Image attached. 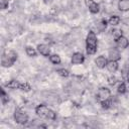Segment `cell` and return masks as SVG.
I'll return each instance as SVG.
<instances>
[{"label": "cell", "instance_id": "6da1fadb", "mask_svg": "<svg viewBox=\"0 0 129 129\" xmlns=\"http://www.w3.org/2000/svg\"><path fill=\"white\" fill-rule=\"evenodd\" d=\"M98 49V38L96 32L90 30L86 37V51L88 54H95Z\"/></svg>", "mask_w": 129, "mask_h": 129}, {"label": "cell", "instance_id": "7a4b0ae2", "mask_svg": "<svg viewBox=\"0 0 129 129\" xmlns=\"http://www.w3.org/2000/svg\"><path fill=\"white\" fill-rule=\"evenodd\" d=\"M17 53L14 50H6L1 56V66L3 68H10L17 60Z\"/></svg>", "mask_w": 129, "mask_h": 129}, {"label": "cell", "instance_id": "3957f363", "mask_svg": "<svg viewBox=\"0 0 129 129\" xmlns=\"http://www.w3.org/2000/svg\"><path fill=\"white\" fill-rule=\"evenodd\" d=\"M110 98H111V91H110V89H108L106 87H101L96 93V100L99 103L106 101Z\"/></svg>", "mask_w": 129, "mask_h": 129}, {"label": "cell", "instance_id": "277c9868", "mask_svg": "<svg viewBox=\"0 0 129 129\" xmlns=\"http://www.w3.org/2000/svg\"><path fill=\"white\" fill-rule=\"evenodd\" d=\"M14 120L19 125H25L28 122L29 118H28V115L26 113H24L23 111L18 109L14 112Z\"/></svg>", "mask_w": 129, "mask_h": 129}, {"label": "cell", "instance_id": "5b68a950", "mask_svg": "<svg viewBox=\"0 0 129 129\" xmlns=\"http://www.w3.org/2000/svg\"><path fill=\"white\" fill-rule=\"evenodd\" d=\"M85 4H86V6L88 7V9L91 13H93V14L99 13L100 6L96 1H94V0H85Z\"/></svg>", "mask_w": 129, "mask_h": 129}, {"label": "cell", "instance_id": "8992f818", "mask_svg": "<svg viewBox=\"0 0 129 129\" xmlns=\"http://www.w3.org/2000/svg\"><path fill=\"white\" fill-rule=\"evenodd\" d=\"M71 61L73 64H82L85 61V55L80 51H76L73 53Z\"/></svg>", "mask_w": 129, "mask_h": 129}, {"label": "cell", "instance_id": "52a82bcc", "mask_svg": "<svg viewBox=\"0 0 129 129\" xmlns=\"http://www.w3.org/2000/svg\"><path fill=\"white\" fill-rule=\"evenodd\" d=\"M47 111H48V108L45 104H39L35 107V114L40 118H45Z\"/></svg>", "mask_w": 129, "mask_h": 129}, {"label": "cell", "instance_id": "ba28073f", "mask_svg": "<svg viewBox=\"0 0 129 129\" xmlns=\"http://www.w3.org/2000/svg\"><path fill=\"white\" fill-rule=\"evenodd\" d=\"M37 51L39 54H41L42 56H49L50 55V48L48 45L44 44V43H41V44H38L37 47H36Z\"/></svg>", "mask_w": 129, "mask_h": 129}, {"label": "cell", "instance_id": "9c48e42d", "mask_svg": "<svg viewBox=\"0 0 129 129\" xmlns=\"http://www.w3.org/2000/svg\"><path fill=\"white\" fill-rule=\"evenodd\" d=\"M115 42H116L117 47L118 48H121V49H125V48H127L129 46V40L124 35H122L121 37H119Z\"/></svg>", "mask_w": 129, "mask_h": 129}, {"label": "cell", "instance_id": "30bf717a", "mask_svg": "<svg viewBox=\"0 0 129 129\" xmlns=\"http://www.w3.org/2000/svg\"><path fill=\"white\" fill-rule=\"evenodd\" d=\"M108 58H109V60H116V61H118L121 58V54H120L118 49L111 48L108 51Z\"/></svg>", "mask_w": 129, "mask_h": 129}, {"label": "cell", "instance_id": "8fae6325", "mask_svg": "<svg viewBox=\"0 0 129 129\" xmlns=\"http://www.w3.org/2000/svg\"><path fill=\"white\" fill-rule=\"evenodd\" d=\"M95 63L99 69H104L108 63V59L104 55H99L95 58Z\"/></svg>", "mask_w": 129, "mask_h": 129}, {"label": "cell", "instance_id": "7c38bea8", "mask_svg": "<svg viewBox=\"0 0 129 129\" xmlns=\"http://www.w3.org/2000/svg\"><path fill=\"white\" fill-rule=\"evenodd\" d=\"M106 68H107V70H108L110 73L114 74V73H116V72L118 71V69H119V63H118V61H116V60H108V63H107V66H106Z\"/></svg>", "mask_w": 129, "mask_h": 129}, {"label": "cell", "instance_id": "4fadbf2b", "mask_svg": "<svg viewBox=\"0 0 129 129\" xmlns=\"http://www.w3.org/2000/svg\"><path fill=\"white\" fill-rule=\"evenodd\" d=\"M118 9L120 11H122V12L129 11V0H119Z\"/></svg>", "mask_w": 129, "mask_h": 129}, {"label": "cell", "instance_id": "5bb4252c", "mask_svg": "<svg viewBox=\"0 0 129 129\" xmlns=\"http://www.w3.org/2000/svg\"><path fill=\"white\" fill-rule=\"evenodd\" d=\"M20 85H21V83L17 80H10L9 82H7L5 84V87L9 88V89H12V90H16V89L20 88Z\"/></svg>", "mask_w": 129, "mask_h": 129}, {"label": "cell", "instance_id": "9a60e30c", "mask_svg": "<svg viewBox=\"0 0 129 129\" xmlns=\"http://www.w3.org/2000/svg\"><path fill=\"white\" fill-rule=\"evenodd\" d=\"M119 23H120V17L118 15H112L108 20V24L111 26H116Z\"/></svg>", "mask_w": 129, "mask_h": 129}, {"label": "cell", "instance_id": "2e32d148", "mask_svg": "<svg viewBox=\"0 0 129 129\" xmlns=\"http://www.w3.org/2000/svg\"><path fill=\"white\" fill-rule=\"evenodd\" d=\"M25 52H26V54L28 55V56H30V57H33V56H36L37 55V49H35V48H33L32 46H26L25 47Z\"/></svg>", "mask_w": 129, "mask_h": 129}, {"label": "cell", "instance_id": "e0dca14e", "mask_svg": "<svg viewBox=\"0 0 129 129\" xmlns=\"http://www.w3.org/2000/svg\"><path fill=\"white\" fill-rule=\"evenodd\" d=\"M49 61L51 63H53V64H59L61 62V58H60V56L58 54L54 53V54H50L49 55Z\"/></svg>", "mask_w": 129, "mask_h": 129}, {"label": "cell", "instance_id": "ac0fdd59", "mask_svg": "<svg viewBox=\"0 0 129 129\" xmlns=\"http://www.w3.org/2000/svg\"><path fill=\"white\" fill-rule=\"evenodd\" d=\"M0 98H1V102H2V104H3V105L7 104V103L10 101L9 95L4 91V89H1V96H0Z\"/></svg>", "mask_w": 129, "mask_h": 129}, {"label": "cell", "instance_id": "d6986e66", "mask_svg": "<svg viewBox=\"0 0 129 129\" xmlns=\"http://www.w3.org/2000/svg\"><path fill=\"white\" fill-rule=\"evenodd\" d=\"M45 118H46L47 120L54 121V120L56 119V113H55L53 110L48 109V111H47V113H46V115H45Z\"/></svg>", "mask_w": 129, "mask_h": 129}, {"label": "cell", "instance_id": "ffe728a7", "mask_svg": "<svg viewBox=\"0 0 129 129\" xmlns=\"http://www.w3.org/2000/svg\"><path fill=\"white\" fill-rule=\"evenodd\" d=\"M56 73H57L58 76H60V77H62V78H68V77L70 76V72H69L67 69H63V68L56 70Z\"/></svg>", "mask_w": 129, "mask_h": 129}, {"label": "cell", "instance_id": "44dd1931", "mask_svg": "<svg viewBox=\"0 0 129 129\" xmlns=\"http://www.w3.org/2000/svg\"><path fill=\"white\" fill-rule=\"evenodd\" d=\"M117 92L119 94H125L127 92V86H126V84L124 82L121 83V84H119V86L117 88Z\"/></svg>", "mask_w": 129, "mask_h": 129}, {"label": "cell", "instance_id": "7402d4cb", "mask_svg": "<svg viewBox=\"0 0 129 129\" xmlns=\"http://www.w3.org/2000/svg\"><path fill=\"white\" fill-rule=\"evenodd\" d=\"M19 90H21V91H24V92H29V91L31 90V86H30L28 83L24 82V83H21Z\"/></svg>", "mask_w": 129, "mask_h": 129}, {"label": "cell", "instance_id": "603a6c76", "mask_svg": "<svg viewBox=\"0 0 129 129\" xmlns=\"http://www.w3.org/2000/svg\"><path fill=\"white\" fill-rule=\"evenodd\" d=\"M100 104H101V106H102L103 109H109V108H111V106H112V101H111V99H108V100H106V101L101 102Z\"/></svg>", "mask_w": 129, "mask_h": 129}, {"label": "cell", "instance_id": "cb8c5ba5", "mask_svg": "<svg viewBox=\"0 0 129 129\" xmlns=\"http://www.w3.org/2000/svg\"><path fill=\"white\" fill-rule=\"evenodd\" d=\"M112 34H113V38H114V40H115V41H116L119 37H121V36L123 35V34H122V30H121V29H114Z\"/></svg>", "mask_w": 129, "mask_h": 129}, {"label": "cell", "instance_id": "d4e9b609", "mask_svg": "<svg viewBox=\"0 0 129 129\" xmlns=\"http://www.w3.org/2000/svg\"><path fill=\"white\" fill-rule=\"evenodd\" d=\"M107 24H108V21H106L105 19H102V20L97 24V27L99 28V30H104V29L107 27Z\"/></svg>", "mask_w": 129, "mask_h": 129}, {"label": "cell", "instance_id": "484cf974", "mask_svg": "<svg viewBox=\"0 0 129 129\" xmlns=\"http://www.w3.org/2000/svg\"><path fill=\"white\" fill-rule=\"evenodd\" d=\"M9 6V1L8 0H0V8L2 10L7 9Z\"/></svg>", "mask_w": 129, "mask_h": 129}, {"label": "cell", "instance_id": "4316f807", "mask_svg": "<svg viewBox=\"0 0 129 129\" xmlns=\"http://www.w3.org/2000/svg\"><path fill=\"white\" fill-rule=\"evenodd\" d=\"M108 83H109L110 85H114V84L116 83V78H115V77H113V76H112V77H110V78L108 79Z\"/></svg>", "mask_w": 129, "mask_h": 129}, {"label": "cell", "instance_id": "83f0119b", "mask_svg": "<svg viewBox=\"0 0 129 129\" xmlns=\"http://www.w3.org/2000/svg\"><path fill=\"white\" fill-rule=\"evenodd\" d=\"M128 127H129V126H128Z\"/></svg>", "mask_w": 129, "mask_h": 129}]
</instances>
